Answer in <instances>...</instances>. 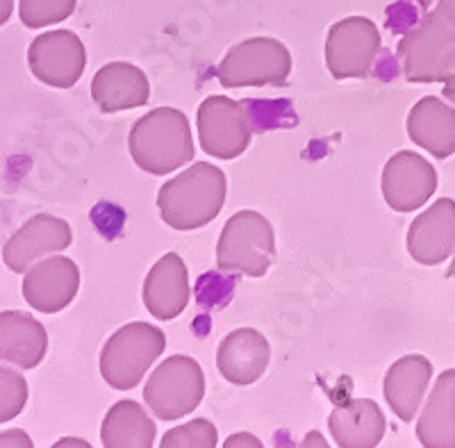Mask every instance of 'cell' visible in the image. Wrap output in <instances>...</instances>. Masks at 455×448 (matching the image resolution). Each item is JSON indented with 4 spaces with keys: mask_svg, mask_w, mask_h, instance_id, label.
<instances>
[{
    "mask_svg": "<svg viewBox=\"0 0 455 448\" xmlns=\"http://www.w3.org/2000/svg\"><path fill=\"white\" fill-rule=\"evenodd\" d=\"M78 0H19V14L26 28L39 30V28L55 26L76 12Z\"/></svg>",
    "mask_w": 455,
    "mask_h": 448,
    "instance_id": "obj_24",
    "label": "cell"
},
{
    "mask_svg": "<svg viewBox=\"0 0 455 448\" xmlns=\"http://www.w3.org/2000/svg\"><path fill=\"white\" fill-rule=\"evenodd\" d=\"M192 299L189 271L178 252H166L150 268L144 283V303L150 315L160 321L180 316Z\"/></svg>",
    "mask_w": 455,
    "mask_h": 448,
    "instance_id": "obj_15",
    "label": "cell"
},
{
    "mask_svg": "<svg viewBox=\"0 0 455 448\" xmlns=\"http://www.w3.org/2000/svg\"><path fill=\"white\" fill-rule=\"evenodd\" d=\"M166 337L156 325L135 321L119 328L100 350V376L109 387L128 392L164 353Z\"/></svg>",
    "mask_w": 455,
    "mask_h": 448,
    "instance_id": "obj_5",
    "label": "cell"
},
{
    "mask_svg": "<svg viewBox=\"0 0 455 448\" xmlns=\"http://www.w3.org/2000/svg\"><path fill=\"white\" fill-rule=\"evenodd\" d=\"M73 242V232L64 219L51 214H36L28 219L3 246V262L14 274H26L28 268L51 252L67 251Z\"/></svg>",
    "mask_w": 455,
    "mask_h": 448,
    "instance_id": "obj_13",
    "label": "cell"
},
{
    "mask_svg": "<svg viewBox=\"0 0 455 448\" xmlns=\"http://www.w3.org/2000/svg\"><path fill=\"white\" fill-rule=\"evenodd\" d=\"M271 346L262 332L253 328L233 330L223 337L217 350V366L221 376L233 385H253L269 369Z\"/></svg>",
    "mask_w": 455,
    "mask_h": 448,
    "instance_id": "obj_16",
    "label": "cell"
},
{
    "mask_svg": "<svg viewBox=\"0 0 455 448\" xmlns=\"http://www.w3.org/2000/svg\"><path fill=\"white\" fill-rule=\"evenodd\" d=\"M28 62L39 83L55 89H71L83 77L87 51L76 32L51 30L35 36L28 48Z\"/></svg>",
    "mask_w": 455,
    "mask_h": 448,
    "instance_id": "obj_10",
    "label": "cell"
},
{
    "mask_svg": "<svg viewBox=\"0 0 455 448\" xmlns=\"http://www.w3.org/2000/svg\"><path fill=\"white\" fill-rule=\"evenodd\" d=\"M62 446H89V444L83 442V439H62V442L55 444V448H62Z\"/></svg>",
    "mask_w": 455,
    "mask_h": 448,
    "instance_id": "obj_33",
    "label": "cell"
},
{
    "mask_svg": "<svg viewBox=\"0 0 455 448\" xmlns=\"http://www.w3.org/2000/svg\"><path fill=\"white\" fill-rule=\"evenodd\" d=\"M30 389L28 380L10 366H0V423L16 419L26 407Z\"/></svg>",
    "mask_w": 455,
    "mask_h": 448,
    "instance_id": "obj_26",
    "label": "cell"
},
{
    "mask_svg": "<svg viewBox=\"0 0 455 448\" xmlns=\"http://www.w3.org/2000/svg\"><path fill=\"white\" fill-rule=\"evenodd\" d=\"M205 396V376L194 357L173 356L157 366L144 387V401L162 421L192 414Z\"/></svg>",
    "mask_w": 455,
    "mask_h": 448,
    "instance_id": "obj_7",
    "label": "cell"
},
{
    "mask_svg": "<svg viewBox=\"0 0 455 448\" xmlns=\"http://www.w3.org/2000/svg\"><path fill=\"white\" fill-rule=\"evenodd\" d=\"M442 93H444L446 100H451V103L455 105V73L444 80V92H442Z\"/></svg>",
    "mask_w": 455,
    "mask_h": 448,
    "instance_id": "obj_31",
    "label": "cell"
},
{
    "mask_svg": "<svg viewBox=\"0 0 455 448\" xmlns=\"http://www.w3.org/2000/svg\"><path fill=\"white\" fill-rule=\"evenodd\" d=\"M331 433L341 448H373L385 437V414L369 398L348 401L332 410L328 419Z\"/></svg>",
    "mask_w": 455,
    "mask_h": 448,
    "instance_id": "obj_21",
    "label": "cell"
},
{
    "mask_svg": "<svg viewBox=\"0 0 455 448\" xmlns=\"http://www.w3.org/2000/svg\"><path fill=\"white\" fill-rule=\"evenodd\" d=\"M80 289V268L64 255L35 262L23 276V299L44 315L62 312Z\"/></svg>",
    "mask_w": 455,
    "mask_h": 448,
    "instance_id": "obj_12",
    "label": "cell"
},
{
    "mask_svg": "<svg viewBox=\"0 0 455 448\" xmlns=\"http://www.w3.org/2000/svg\"><path fill=\"white\" fill-rule=\"evenodd\" d=\"M455 248V201L442 198L414 219L408 230V252L426 267L444 262Z\"/></svg>",
    "mask_w": 455,
    "mask_h": 448,
    "instance_id": "obj_14",
    "label": "cell"
},
{
    "mask_svg": "<svg viewBox=\"0 0 455 448\" xmlns=\"http://www.w3.org/2000/svg\"><path fill=\"white\" fill-rule=\"evenodd\" d=\"M128 148L135 164L153 175L189 164L196 153L189 119L173 108H157L141 116L130 130Z\"/></svg>",
    "mask_w": 455,
    "mask_h": 448,
    "instance_id": "obj_2",
    "label": "cell"
},
{
    "mask_svg": "<svg viewBox=\"0 0 455 448\" xmlns=\"http://www.w3.org/2000/svg\"><path fill=\"white\" fill-rule=\"evenodd\" d=\"M396 52L408 83H444L455 73V26L437 10H426Z\"/></svg>",
    "mask_w": 455,
    "mask_h": 448,
    "instance_id": "obj_3",
    "label": "cell"
},
{
    "mask_svg": "<svg viewBox=\"0 0 455 448\" xmlns=\"http://www.w3.org/2000/svg\"><path fill=\"white\" fill-rule=\"evenodd\" d=\"M92 99L103 114L141 108L150 99V83L135 64H105L92 80Z\"/></svg>",
    "mask_w": 455,
    "mask_h": 448,
    "instance_id": "obj_17",
    "label": "cell"
},
{
    "mask_svg": "<svg viewBox=\"0 0 455 448\" xmlns=\"http://www.w3.org/2000/svg\"><path fill=\"white\" fill-rule=\"evenodd\" d=\"M307 437L310 439H306V442H303V446H316V444H319V446H326V442L321 439L319 433H310Z\"/></svg>",
    "mask_w": 455,
    "mask_h": 448,
    "instance_id": "obj_32",
    "label": "cell"
},
{
    "mask_svg": "<svg viewBox=\"0 0 455 448\" xmlns=\"http://www.w3.org/2000/svg\"><path fill=\"white\" fill-rule=\"evenodd\" d=\"M226 196V173L219 166L198 162L162 185L157 207L162 221L173 230H198L219 217Z\"/></svg>",
    "mask_w": 455,
    "mask_h": 448,
    "instance_id": "obj_1",
    "label": "cell"
},
{
    "mask_svg": "<svg viewBox=\"0 0 455 448\" xmlns=\"http://www.w3.org/2000/svg\"><path fill=\"white\" fill-rule=\"evenodd\" d=\"M274 258L275 235L269 219L253 210H242L228 219L217 244V264L223 274L262 278Z\"/></svg>",
    "mask_w": 455,
    "mask_h": 448,
    "instance_id": "obj_4",
    "label": "cell"
},
{
    "mask_svg": "<svg viewBox=\"0 0 455 448\" xmlns=\"http://www.w3.org/2000/svg\"><path fill=\"white\" fill-rule=\"evenodd\" d=\"M48 353V332L28 312H0V362L35 369Z\"/></svg>",
    "mask_w": 455,
    "mask_h": 448,
    "instance_id": "obj_18",
    "label": "cell"
},
{
    "mask_svg": "<svg viewBox=\"0 0 455 448\" xmlns=\"http://www.w3.org/2000/svg\"><path fill=\"white\" fill-rule=\"evenodd\" d=\"M7 446H21V448H32V439L28 437V433L14 428V430H7V433H0V448Z\"/></svg>",
    "mask_w": 455,
    "mask_h": 448,
    "instance_id": "obj_27",
    "label": "cell"
},
{
    "mask_svg": "<svg viewBox=\"0 0 455 448\" xmlns=\"http://www.w3.org/2000/svg\"><path fill=\"white\" fill-rule=\"evenodd\" d=\"M196 125L203 150L217 160L239 157L249 148L253 134L246 103H237L228 96H210L203 100Z\"/></svg>",
    "mask_w": 455,
    "mask_h": 448,
    "instance_id": "obj_8",
    "label": "cell"
},
{
    "mask_svg": "<svg viewBox=\"0 0 455 448\" xmlns=\"http://www.w3.org/2000/svg\"><path fill=\"white\" fill-rule=\"evenodd\" d=\"M291 73V55L283 42L255 36L226 52L217 67L219 83L226 89L283 87Z\"/></svg>",
    "mask_w": 455,
    "mask_h": 448,
    "instance_id": "obj_6",
    "label": "cell"
},
{
    "mask_svg": "<svg viewBox=\"0 0 455 448\" xmlns=\"http://www.w3.org/2000/svg\"><path fill=\"white\" fill-rule=\"evenodd\" d=\"M226 448H262V444H259V439H255L253 435L249 433H237L233 435L230 439H226V444H223Z\"/></svg>",
    "mask_w": 455,
    "mask_h": 448,
    "instance_id": "obj_28",
    "label": "cell"
},
{
    "mask_svg": "<svg viewBox=\"0 0 455 448\" xmlns=\"http://www.w3.org/2000/svg\"><path fill=\"white\" fill-rule=\"evenodd\" d=\"M430 378L433 364L424 356H405L389 366L385 373V398L401 421L410 423L417 417Z\"/></svg>",
    "mask_w": 455,
    "mask_h": 448,
    "instance_id": "obj_20",
    "label": "cell"
},
{
    "mask_svg": "<svg viewBox=\"0 0 455 448\" xmlns=\"http://www.w3.org/2000/svg\"><path fill=\"white\" fill-rule=\"evenodd\" d=\"M408 137L433 157L446 160L455 153V109L444 100L426 96L410 109Z\"/></svg>",
    "mask_w": 455,
    "mask_h": 448,
    "instance_id": "obj_19",
    "label": "cell"
},
{
    "mask_svg": "<svg viewBox=\"0 0 455 448\" xmlns=\"http://www.w3.org/2000/svg\"><path fill=\"white\" fill-rule=\"evenodd\" d=\"M437 189V171L410 150L392 155L383 169V196L396 212L419 210Z\"/></svg>",
    "mask_w": 455,
    "mask_h": 448,
    "instance_id": "obj_11",
    "label": "cell"
},
{
    "mask_svg": "<svg viewBox=\"0 0 455 448\" xmlns=\"http://www.w3.org/2000/svg\"><path fill=\"white\" fill-rule=\"evenodd\" d=\"M446 278H455V258H453V264L449 267V271H446Z\"/></svg>",
    "mask_w": 455,
    "mask_h": 448,
    "instance_id": "obj_35",
    "label": "cell"
},
{
    "mask_svg": "<svg viewBox=\"0 0 455 448\" xmlns=\"http://www.w3.org/2000/svg\"><path fill=\"white\" fill-rule=\"evenodd\" d=\"M417 437L426 448H455V369L435 382L417 423Z\"/></svg>",
    "mask_w": 455,
    "mask_h": 448,
    "instance_id": "obj_22",
    "label": "cell"
},
{
    "mask_svg": "<svg viewBox=\"0 0 455 448\" xmlns=\"http://www.w3.org/2000/svg\"><path fill=\"white\" fill-rule=\"evenodd\" d=\"M156 421L137 401H119L105 414L100 439L105 448H150L156 444Z\"/></svg>",
    "mask_w": 455,
    "mask_h": 448,
    "instance_id": "obj_23",
    "label": "cell"
},
{
    "mask_svg": "<svg viewBox=\"0 0 455 448\" xmlns=\"http://www.w3.org/2000/svg\"><path fill=\"white\" fill-rule=\"evenodd\" d=\"M380 52V32L367 16H348L331 28L326 64L335 80L367 77Z\"/></svg>",
    "mask_w": 455,
    "mask_h": 448,
    "instance_id": "obj_9",
    "label": "cell"
},
{
    "mask_svg": "<svg viewBox=\"0 0 455 448\" xmlns=\"http://www.w3.org/2000/svg\"><path fill=\"white\" fill-rule=\"evenodd\" d=\"M12 10H14V0H0V26L10 21Z\"/></svg>",
    "mask_w": 455,
    "mask_h": 448,
    "instance_id": "obj_30",
    "label": "cell"
},
{
    "mask_svg": "<svg viewBox=\"0 0 455 448\" xmlns=\"http://www.w3.org/2000/svg\"><path fill=\"white\" fill-rule=\"evenodd\" d=\"M437 12L455 26V0H437Z\"/></svg>",
    "mask_w": 455,
    "mask_h": 448,
    "instance_id": "obj_29",
    "label": "cell"
},
{
    "mask_svg": "<svg viewBox=\"0 0 455 448\" xmlns=\"http://www.w3.org/2000/svg\"><path fill=\"white\" fill-rule=\"evenodd\" d=\"M414 3H417V5H419L421 10H428V7L433 5V0H414Z\"/></svg>",
    "mask_w": 455,
    "mask_h": 448,
    "instance_id": "obj_34",
    "label": "cell"
},
{
    "mask_svg": "<svg viewBox=\"0 0 455 448\" xmlns=\"http://www.w3.org/2000/svg\"><path fill=\"white\" fill-rule=\"evenodd\" d=\"M219 433L207 419H194L192 423L178 426L162 437V448H214Z\"/></svg>",
    "mask_w": 455,
    "mask_h": 448,
    "instance_id": "obj_25",
    "label": "cell"
}]
</instances>
